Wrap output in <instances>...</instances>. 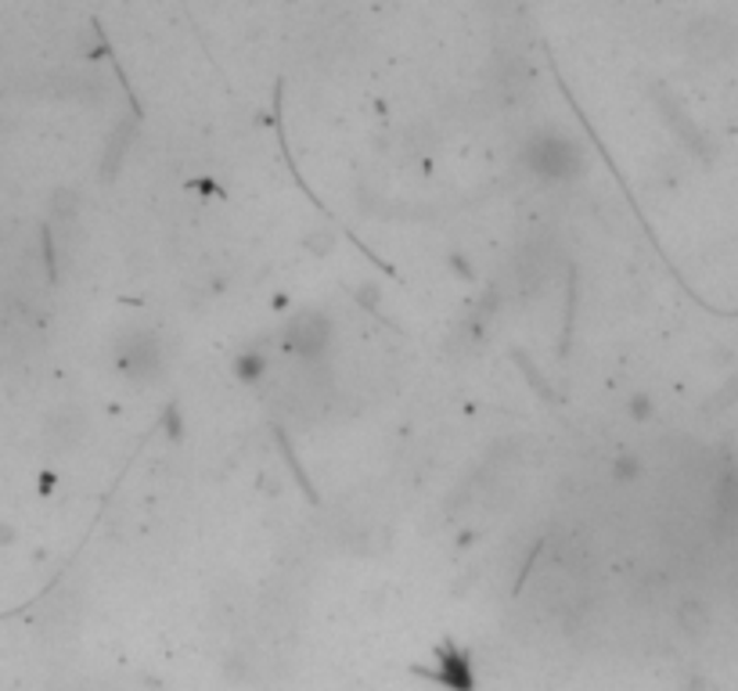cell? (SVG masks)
<instances>
[{
	"label": "cell",
	"instance_id": "cell-1",
	"mask_svg": "<svg viewBox=\"0 0 738 691\" xmlns=\"http://www.w3.org/2000/svg\"><path fill=\"white\" fill-rule=\"evenodd\" d=\"M526 163L544 180H569L584 169V155H580L577 141L562 134H537L526 148Z\"/></svg>",
	"mask_w": 738,
	"mask_h": 691
},
{
	"label": "cell",
	"instance_id": "cell-2",
	"mask_svg": "<svg viewBox=\"0 0 738 691\" xmlns=\"http://www.w3.org/2000/svg\"><path fill=\"white\" fill-rule=\"evenodd\" d=\"M328 335H332V324L325 321V314H300L295 321H289L281 343L295 357H317L321 349L328 346Z\"/></svg>",
	"mask_w": 738,
	"mask_h": 691
},
{
	"label": "cell",
	"instance_id": "cell-3",
	"mask_svg": "<svg viewBox=\"0 0 738 691\" xmlns=\"http://www.w3.org/2000/svg\"><path fill=\"white\" fill-rule=\"evenodd\" d=\"M120 368L131 378H148L159 368V346H155V338L148 332H134L120 346Z\"/></svg>",
	"mask_w": 738,
	"mask_h": 691
},
{
	"label": "cell",
	"instance_id": "cell-4",
	"mask_svg": "<svg viewBox=\"0 0 738 691\" xmlns=\"http://www.w3.org/2000/svg\"><path fill=\"white\" fill-rule=\"evenodd\" d=\"M264 368H267V360H264V354H256V349H245V354L235 357L238 382H256V378L264 375Z\"/></svg>",
	"mask_w": 738,
	"mask_h": 691
}]
</instances>
